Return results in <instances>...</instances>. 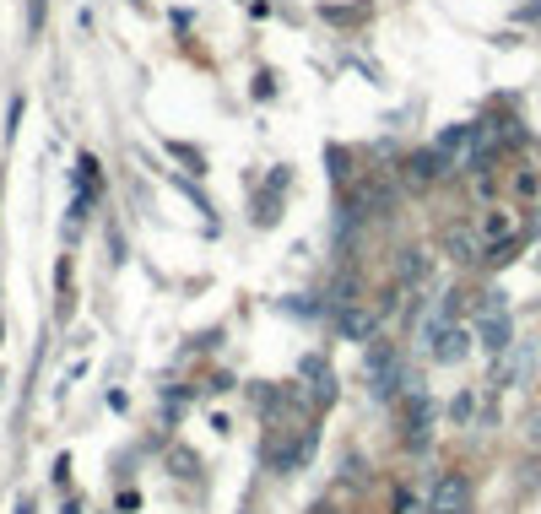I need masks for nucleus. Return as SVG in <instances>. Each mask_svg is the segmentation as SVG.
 <instances>
[{
	"mask_svg": "<svg viewBox=\"0 0 541 514\" xmlns=\"http://www.w3.org/2000/svg\"><path fill=\"white\" fill-rule=\"evenodd\" d=\"M363 374H368V385H374L379 401H385V395H390L395 385H401V368H395V352H390V347H368Z\"/></svg>",
	"mask_w": 541,
	"mask_h": 514,
	"instance_id": "2",
	"label": "nucleus"
},
{
	"mask_svg": "<svg viewBox=\"0 0 541 514\" xmlns=\"http://www.w3.org/2000/svg\"><path fill=\"white\" fill-rule=\"evenodd\" d=\"M482 336H487V347H509V320H504V314H487Z\"/></svg>",
	"mask_w": 541,
	"mask_h": 514,
	"instance_id": "4",
	"label": "nucleus"
},
{
	"mask_svg": "<svg viewBox=\"0 0 541 514\" xmlns=\"http://www.w3.org/2000/svg\"><path fill=\"white\" fill-rule=\"evenodd\" d=\"M466 331L460 325H433V358L439 363H455V358H466Z\"/></svg>",
	"mask_w": 541,
	"mask_h": 514,
	"instance_id": "3",
	"label": "nucleus"
},
{
	"mask_svg": "<svg viewBox=\"0 0 541 514\" xmlns=\"http://www.w3.org/2000/svg\"><path fill=\"white\" fill-rule=\"evenodd\" d=\"M428 514H471V482L466 477H439L428 498Z\"/></svg>",
	"mask_w": 541,
	"mask_h": 514,
	"instance_id": "1",
	"label": "nucleus"
}]
</instances>
